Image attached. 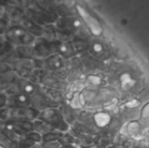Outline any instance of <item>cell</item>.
I'll use <instances>...</instances> for the list:
<instances>
[{
    "label": "cell",
    "mask_w": 149,
    "mask_h": 148,
    "mask_svg": "<svg viewBox=\"0 0 149 148\" xmlns=\"http://www.w3.org/2000/svg\"><path fill=\"white\" fill-rule=\"evenodd\" d=\"M33 127L38 132L45 133V134L46 132H49V126L44 121H37V122H35V124H33Z\"/></svg>",
    "instance_id": "obj_7"
},
{
    "label": "cell",
    "mask_w": 149,
    "mask_h": 148,
    "mask_svg": "<svg viewBox=\"0 0 149 148\" xmlns=\"http://www.w3.org/2000/svg\"><path fill=\"white\" fill-rule=\"evenodd\" d=\"M0 148H4L3 146H1V145H0Z\"/></svg>",
    "instance_id": "obj_13"
},
{
    "label": "cell",
    "mask_w": 149,
    "mask_h": 148,
    "mask_svg": "<svg viewBox=\"0 0 149 148\" xmlns=\"http://www.w3.org/2000/svg\"><path fill=\"white\" fill-rule=\"evenodd\" d=\"M33 70V62L30 60H22L16 62V73L20 75H31Z\"/></svg>",
    "instance_id": "obj_4"
},
{
    "label": "cell",
    "mask_w": 149,
    "mask_h": 148,
    "mask_svg": "<svg viewBox=\"0 0 149 148\" xmlns=\"http://www.w3.org/2000/svg\"><path fill=\"white\" fill-rule=\"evenodd\" d=\"M8 39L12 43H20V44H30L35 40L30 33L22 30V28H13L8 32Z\"/></svg>",
    "instance_id": "obj_2"
},
{
    "label": "cell",
    "mask_w": 149,
    "mask_h": 148,
    "mask_svg": "<svg viewBox=\"0 0 149 148\" xmlns=\"http://www.w3.org/2000/svg\"><path fill=\"white\" fill-rule=\"evenodd\" d=\"M17 80V73L13 71L5 72L0 75V88H6Z\"/></svg>",
    "instance_id": "obj_5"
},
{
    "label": "cell",
    "mask_w": 149,
    "mask_h": 148,
    "mask_svg": "<svg viewBox=\"0 0 149 148\" xmlns=\"http://www.w3.org/2000/svg\"><path fill=\"white\" fill-rule=\"evenodd\" d=\"M16 55L22 59H30L35 55V50L29 46H20L16 49Z\"/></svg>",
    "instance_id": "obj_6"
},
{
    "label": "cell",
    "mask_w": 149,
    "mask_h": 148,
    "mask_svg": "<svg viewBox=\"0 0 149 148\" xmlns=\"http://www.w3.org/2000/svg\"><path fill=\"white\" fill-rule=\"evenodd\" d=\"M6 47V42L3 38H0V51H3Z\"/></svg>",
    "instance_id": "obj_11"
},
{
    "label": "cell",
    "mask_w": 149,
    "mask_h": 148,
    "mask_svg": "<svg viewBox=\"0 0 149 148\" xmlns=\"http://www.w3.org/2000/svg\"><path fill=\"white\" fill-rule=\"evenodd\" d=\"M26 138L30 139V140L33 141V142H38V141L41 140V136H40L39 133H36V132H31L30 134L26 135Z\"/></svg>",
    "instance_id": "obj_8"
},
{
    "label": "cell",
    "mask_w": 149,
    "mask_h": 148,
    "mask_svg": "<svg viewBox=\"0 0 149 148\" xmlns=\"http://www.w3.org/2000/svg\"><path fill=\"white\" fill-rule=\"evenodd\" d=\"M38 112L35 109H31L29 107L24 108H13L12 110L8 111V117L18 120H31L37 117Z\"/></svg>",
    "instance_id": "obj_1"
},
{
    "label": "cell",
    "mask_w": 149,
    "mask_h": 148,
    "mask_svg": "<svg viewBox=\"0 0 149 148\" xmlns=\"http://www.w3.org/2000/svg\"><path fill=\"white\" fill-rule=\"evenodd\" d=\"M6 103H7V99H6L5 94L0 92V108H3L6 105Z\"/></svg>",
    "instance_id": "obj_10"
},
{
    "label": "cell",
    "mask_w": 149,
    "mask_h": 148,
    "mask_svg": "<svg viewBox=\"0 0 149 148\" xmlns=\"http://www.w3.org/2000/svg\"><path fill=\"white\" fill-rule=\"evenodd\" d=\"M31 148H33V147H31Z\"/></svg>",
    "instance_id": "obj_14"
},
{
    "label": "cell",
    "mask_w": 149,
    "mask_h": 148,
    "mask_svg": "<svg viewBox=\"0 0 149 148\" xmlns=\"http://www.w3.org/2000/svg\"><path fill=\"white\" fill-rule=\"evenodd\" d=\"M1 14H2V8L0 7V15H1Z\"/></svg>",
    "instance_id": "obj_12"
},
{
    "label": "cell",
    "mask_w": 149,
    "mask_h": 148,
    "mask_svg": "<svg viewBox=\"0 0 149 148\" xmlns=\"http://www.w3.org/2000/svg\"><path fill=\"white\" fill-rule=\"evenodd\" d=\"M8 1L11 2L13 5L15 6H26L28 5V2L29 0H8Z\"/></svg>",
    "instance_id": "obj_9"
},
{
    "label": "cell",
    "mask_w": 149,
    "mask_h": 148,
    "mask_svg": "<svg viewBox=\"0 0 149 148\" xmlns=\"http://www.w3.org/2000/svg\"><path fill=\"white\" fill-rule=\"evenodd\" d=\"M8 105L13 108H24L31 105V97L26 93H19L14 94L8 99Z\"/></svg>",
    "instance_id": "obj_3"
}]
</instances>
